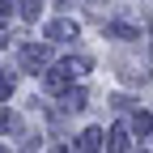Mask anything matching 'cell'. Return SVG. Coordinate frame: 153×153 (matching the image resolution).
<instances>
[{"label":"cell","mask_w":153,"mask_h":153,"mask_svg":"<svg viewBox=\"0 0 153 153\" xmlns=\"http://www.w3.org/2000/svg\"><path fill=\"white\" fill-rule=\"evenodd\" d=\"M76 68H85V64H76ZM76 68H72V64H60V68H51V72H47V89H51V94L68 89V81L76 76Z\"/></svg>","instance_id":"1"},{"label":"cell","mask_w":153,"mask_h":153,"mask_svg":"<svg viewBox=\"0 0 153 153\" xmlns=\"http://www.w3.org/2000/svg\"><path fill=\"white\" fill-rule=\"evenodd\" d=\"M47 60H51L47 47H26V51H22V64H26V68H43Z\"/></svg>","instance_id":"2"},{"label":"cell","mask_w":153,"mask_h":153,"mask_svg":"<svg viewBox=\"0 0 153 153\" xmlns=\"http://www.w3.org/2000/svg\"><path fill=\"white\" fill-rule=\"evenodd\" d=\"M76 145H81V153H98V149H102V132H98V128H85Z\"/></svg>","instance_id":"3"},{"label":"cell","mask_w":153,"mask_h":153,"mask_svg":"<svg viewBox=\"0 0 153 153\" xmlns=\"http://www.w3.org/2000/svg\"><path fill=\"white\" fill-rule=\"evenodd\" d=\"M132 132H140V136L153 132V115H149V111H136V115H132Z\"/></svg>","instance_id":"4"},{"label":"cell","mask_w":153,"mask_h":153,"mask_svg":"<svg viewBox=\"0 0 153 153\" xmlns=\"http://www.w3.org/2000/svg\"><path fill=\"white\" fill-rule=\"evenodd\" d=\"M47 34H51V38H60V43H64L68 34L76 38V26H72V22H51V30H47Z\"/></svg>","instance_id":"5"},{"label":"cell","mask_w":153,"mask_h":153,"mask_svg":"<svg viewBox=\"0 0 153 153\" xmlns=\"http://www.w3.org/2000/svg\"><path fill=\"white\" fill-rule=\"evenodd\" d=\"M128 145H132V140H128V132H123V128H115V132H111V153H128Z\"/></svg>","instance_id":"6"},{"label":"cell","mask_w":153,"mask_h":153,"mask_svg":"<svg viewBox=\"0 0 153 153\" xmlns=\"http://www.w3.org/2000/svg\"><path fill=\"white\" fill-rule=\"evenodd\" d=\"M81 102H85V89H76V94H68V111H81Z\"/></svg>","instance_id":"7"},{"label":"cell","mask_w":153,"mask_h":153,"mask_svg":"<svg viewBox=\"0 0 153 153\" xmlns=\"http://www.w3.org/2000/svg\"><path fill=\"white\" fill-rule=\"evenodd\" d=\"M111 34H115V38H136V30H132V26H111Z\"/></svg>","instance_id":"8"},{"label":"cell","mask_w":153,"mask_h":153,"mask_svg":"<svg viewBox=\"0 0 153 153\" xmlns=\"http://www.w3.org/2000/svg\"><path fill=\"white\" fill-rule=\"evenodd\" d=\"M22 4H26V9H22L26 17H38V0H22Z\"/></svg>","instance_id":"9"},{"label":"cell","mask_w":153,"mask_h":153,"mask_svg":"<svg viewBox=\"0 0 153 153\" xmlns=\"http://www.w3.org/2000/svg\"><path fill=\"white\" fill-rule=\"evenodd\" d=\"M9 94H13V81H9V76H0V98H9Z\"/></svg>","instance_id":"10"},{"label":"cell","mask_w":153,"mask_h":153,"mask_svg":"<svg viewBox=\"0 0 153 153\" xmlns=\"http://www.w3.org/2000/svg\"><path fill=\"white\" fill-rule=\"evenodd\" d=\"M4 43H9V38H4V30H0V47H4Z\"/></svg>","instance_id":"11"},{"label":"cell","mask_w":153,"mask_h":153,"mask_svg":"<svg viewBox=\"0 0 153 153\" xmlns=\"http://www.w3.org/2000/svg\"><path fill=\"white\" fill-rule=\"evenodd\" d=\"M0 153H4V145H0Z\"/></svg>","instance_id":"12"}]
</instances>
